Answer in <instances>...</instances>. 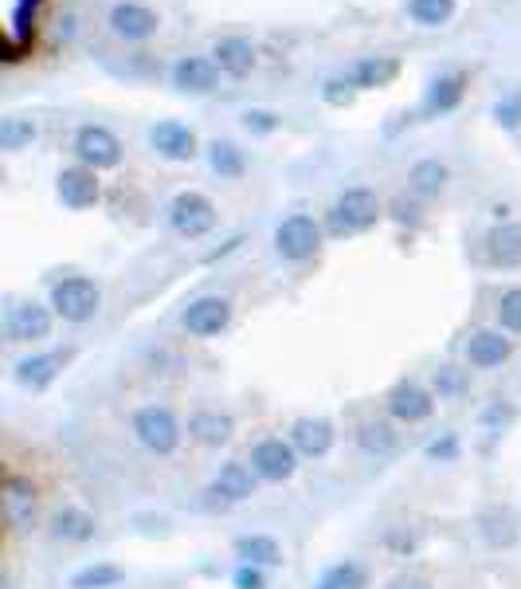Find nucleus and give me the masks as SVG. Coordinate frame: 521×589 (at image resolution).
<instances>
[{"mask_svg": "<svg viewBox=\"0 0 521 589\" xmlns=\"http://www.w3.org/2000/svg\"><path fill=\"white\" fill-rule=\"evenodd\" d=\"M220 67H216L212 55H184V60L173 63V87L177 91H188V94H205L220 84Z\"/></svg>", "mask_w": 521, "mask_h": 589, "instance_id": "22", "label": "nucleus"}, {"mask_svg": "<svg viewBox=\"0 0 521 589\" xmlns=\"http://www.w3.org/2000/svg\"><path fill=\"white\" fill-rule=\"evenodd\" d=\"M48 307L55 310V319L82 326V322H91L94 315L103 310V287H99L91 276H67V280H60L52 287Z\"/></svg>", "mask_w": 521, "mask_h": 589, "instance_id": "2", "label": "nucleus"}, {"mask_svg": "<svg viewBox=\"0 0 521 589\" xmlns=\"http://www.w3.org/2000/svg\"><path fill=\"white\" fill-rule=\"evenodd\" d=\"M334 440H338V433H334V421H326V417H298L290 424V445L298 448V456H307V460L329 456Z\"/></svg>", "mask_w": 521, "mask_h": 589, "instance_id": "17", "label": "nucleus"}, {"mask_svg": "<svg viewBox=\"0 0 521 589\" xmlns=\"http://www.w3.org/2000/svg\"><path fill=\"white\" fill-rule=\"evenodd\" d=\"M169 228L184 240H205L216 228V205L205 193L184 189V193H177L169 201Z\"/></svg>", "mask_w": 521, "mask_h": 589, "instance_id": "4", "label": "nucleus"}, {"mask_svg": "<svg viewBox=\"0 0 521 589\" xmlns=\"http://www.w3.org/2000/svg\"><path fill=\"white\" fill-rule=\"evenodd\" d=\"M317 248H322V225L310 213H290L287 220H278L275 252L287 264H302V259L317 256Z\"/></svg>", "mask_w": 521, "mask_h": 589, "instance_id": "5", "label": "nucleus"}, {"mask_svg": "<svg viewBox=\"0 0 521 589\" xmlns=\"http://www.w3.org/2000/svg\"><path fill=\"white\" fill-rule=\"evenodd\" d=\"M322 99H326L329 106H349L357 99V87H353L349 75H329L326 84H322Z\"/></svg>", "mask_w": 521, "mask_h": 589, "instance_id": "37", "label": "nucleus"}, {"mask_svg": "<svg viewBox=\"0 0 521 589\" xmlns=\"http://www.w3.org/2000/svg\"><path fill=\"white\" fill-rule=\"evenodd\" d=\"M36 135H40V123L28 118V114H4L0 118V150H9V154L28 150L36 142Z\"/></svg>", "mask_w": 521, "mask_h": 589, "instance_id": "30", "label": "nucleus"}, {"mask_svg": "<svg viewBox=\"0 0 521 589\" xmlns=\"http://www.w3.org/2000/svg\"><path fill=\"white\" fill-rule=\"evenodd\" d=\"M380 220V196L365 185H353L329 205L326 213V232L329 236H361Z\"/></svg>", "mask_w": 521, "mask_h": 589, "instance_id": "1", "label": "nucleus"}, {"mask_svg": "<svg viewBox=\"0 0 521 589\" xmlns=\"http://www.w3.org/2000/svg\"><path fill=\"white\" fill-rule=\"evenodd\" d=\"M513 417H518V409H513V405L494 401L491 409L482 413V428H491V433H502V428H506V424H510Z\"/></svg>", "mask_w": 521, "mask_h": 589, "instance_id": "39", "label": "nucleus"}, {"mask_svg": "<svg viewBox=\"0 0 521 589\" xmlns=\"http://www.w3.org/2000/svg\"><path fill=\"white\" fill-rule=\"evenodd\" d=\"M256 491H259L256 468L244 464V460H227V464H220V472H216L212 484H208V496H212L220 507L247 503V499L256 496Z\"/></svg>", "mask_w": 521, "mask_h": 589, "instance_id": "10", "label": "nucleus"}, {"mask_svg": "<svg viewBox=\"0 0 521 589\" xmlns=\"http://www.w3.org/2000/svg\"><path fill=\"white\" fill-rule=\"evenodd\" d=\"M75 157H79V166L114 169V166H122V142H118L114 130H106V126L99 123L79 126V135H75Z\"/></svg>", "mask_w": 521, "mask_h": 589, "instance_id": "9", "label": "nucleus"}, {"mask_svg": "<svg viewBox=\"0 0 521 589\" xmlns=\"http://www.w3.org/2000/svg\"><path fill=\"white\" fill-rule=\"evenodd\" d=\"M55 193H60L63 208H71V213H87V208H94V205H99V196H103L99 169H91V166L60 169V177H55Z\"/></svg>", "mask_w": 521, "mask_h": 589, "instance_id": "13", "label": "nucleus"}, {"mask_svg": "<svg viewBox=\"0 0 521 589\" xmlns=\"http://www.w3.org/2000/svg\"><path fill=\"white\" fill-rule=\"evenodd\" d=\"M498 331L521 334V287L502 291V299H498Z\"/></svg>", "mask_w": 521, "mask_h": 589, "instance_id": "35", "label": "nucleus"}, {"mask_svg": "<svg viewBox=\"0 0 521 589\" xmlns=\"http://www.w3.org/2000/svg\"><path fill=\"white\" fill-rule=\"evenodd\" d=\"M48 535L55 538V542H91L94 535H99V523H94V515L87 511V507H60L52 518H48Z\"/></svg>", "mask_w": 521, "mask_h": 589, "instance_id": "19", "label": "nucleus"}, {"mask_svg": "<svg viewBox=\"0 0 521 589\" xmlns=\"http://www.w3.org/2000/svg\"><path fill=\"white\" fill-rule=\"evenodd\" d=\"M55 310L36 299H12L4 307V338L9 342H43L52 338Z\"/></svg>", "mask_w": 521, "mask_h": 589, "instance_id": "7", "label": "nucleus"}, {"mask_svg": "<svg viewBox=\"0 0 521 589\" xmlns=\"http://www.w3.org/2000/svg\"><path fill=\"white\" fill-rule=\"evenodd\" d=\"M36 515H40V496H36V484L21 476L4 479V518H9L12 530H31L36 527Z\"/></svg>", "mask_w": 521, "mask_h": 589, "instance_id": "16", "label": "nucleus"}, {"mask_svg": "<svg viewBox=\"0 0 521 589\" xmlns=\"http://www.w3.org/2000/svg\"><path fill=\"white\" fill-rule=\"evenodd\" d=\"M408 16L419 28H440L455 16V0H408Z\"/></svg>", "mask_w": 521, "mask_h": 589, "instance_id": "33", "label": "nucleus"}, {"mask_svg": "<svg viewBox=\"0 0 521 589\" xmlns=\"http://www.w3.org/2000/svg\"><path fill=\"white\" fill-rule=\"evenodd\" d=\"M455 456H459V436H455V433L440 436V440H431V445H428V460H440V464H451Z\"/></svg>", "mask_w": 521, "mask_h": 589, "instance_id": "42", "label": "nucleus"}, {"mask_svg": "<svg viewBox=\"0 0 521 589\" xmlns=\"http://www.w3.org/2000/svg\"><path fill=\"white\" fill-rule=\"evenodd\" d=\"M244 126L251 130V135H275L278 130V114L275 111H247L244 114Z\"/></svg>", "mask_w": 521, "mask_h": 589, "instance_id": "40", "label": "nucleus"}, {"mask_svg": "<svg viewBox=\"0 0 521 589\" xmlns=\"http://www.w3.org/2000/svg\"><path fill=\"white\" fill-rule=\"evenodd\" d=\"M235 559L247 562V566L275 569L287 562V554H283V542L275 535H244L235 538Z\"/></svg>", "mask_w": 521, "mask_h": 589, "instance_id": "26", "label": "nucleus"}, {"mask_svg": "<svg viewBox=\"0 0 521 589\" xmlns=\"http://www.w3.org/2000/svg\"><path fill=\"white\" fill-rule=\"evenodd\" d=\"M431 385H435V397H440V401H455V397H463V393L470 389V370H463V366H443V370H435Z\"/></svg>", "mask_w": 521, "mask_h": 589, "instance_id": "34", "label": "nucleus"}, {"mask_svg": "<svg viewBox=\"0 0 521 589\" xmlns=\"http://www.w3.org/2000/svg\"><path fill=\"white\" fill-rule=\"evenodd\" d=\"M447 181H451V169L443 166L440 157H424V162H416L408 174L412 193H419V196H440L443 189H447Z\"/></svg>", "mask_w": 521, "mask_h": 589, "instance_id": "29", "label": "nucleus"}, {"mask_svg": "<svg viewBox=\"0 0 521 589\" xmlns=\"http://www.w3.org/2000/svg\"><path fill=\"white\" fill-rule=\"evenodd\" d=\"M326 574L338 581L341 589H368V569L361 566V562H353V559L338 562V566H329Z\"/></svg>", "mask_w": 521, "mask_h": 589, "instance_id": "36", "label": "nucleus"}, {"mask_svg": "<svg viewBox=\"0 0 521 589\" xmlns=\"http://www.w3.org/2000/svg\"><path fill=\"white\" fill-rule=\"evenodd\" d=\"M130 428H133V436H138V445L154 456H173L177 448H181V436H184L177 413L173 409H165V405H145V409H138Z\"/></svg>", "mask_w": 521, "mask_h": 589, "instance_id": "3", "label": "nucleus"}, {"mask_svg": "<svg viewBox=\"0 0 521 589\" xmlns=\"http://www.w3.org/2000/svg\"><path fill=\"white\" fill-rule=\"evenodd\" d=\"M71 362V350H40V354H28L21 362L12 366V382L21 385V389L31 393H43L48 385L60 382L63 366Z\"/></svg>", "mask_w": 521, "mask_h": 589, "instance_id": "11", "label": "nucleus"}, {"mask_svg": "<svg viewBox=\"0 0 521 589\" xmlns=\"http://www.w3.org/2000/svg\"><path fill=\"white\" fill-rule=\"evenodd\" d=\"M232 586L235 589H266V569L239 562V566H235V574H232Z\"/></svg>", "mask_w": 521, "mask_h": 589, "instance_id": "38", "label": "nucleus"}, {"mask_svg": "<svg viewBox=\"0 0 521 589\" xmlns=\"http://www.w3.org/2000/svg\"><path fill=\"white\" fill-rule=\"evenodd\" d=\"M149 145H154L165 162H193L196 157V135L184 123H177V118L157 123L149 130Z\"/></svg>", "mask_w": 521, "mask_h": 589, "instance_id": "18", "label": "nucleus"}, {"mask_svg": "<svg viewBox=\"0 0 521 589\" xmlns=\"http://www.w3.org/2000/svg\"><path fill=\"white\" fill-rule=\"evenodd\" d=\"M126 581V569L114 566V562H91L71 574V589H114Z\"/></svg>", "mask_w": 521, "mask_h": 589, "instance_id": "31", "label": "nucleus"}, {"mask_svg": "<svg viewBox=\"0 0 521 589\" xmlns=\"http://www.w3.org/2000/svg\"><path fill=\"white\" fill-rule=\"evenodd\" d=\"M184 433L200 448H220L235 436V421L232 413H220V409H196L188 417V424H184Z\"/></svg>", "mask_w": 521, "mask_h": 589, "instance_id": "21", "label": "nucleus"}, {"mask_svg": "<svg viewBox=\"0 0 521 589\" xmlns=\"http://www.w3.org/2000/svg\"><path fill=\"white\" fill-rule=\"evenodd\" d=\"M486 259L502 271L521 268V225H494L486 236Z\"/></svg>", "mask_w": 521, "mask_h": 589, "instance_id": "25", "label": "nucleus"}, {"mask_svg": "<svg viewBox=\"0 0 521 589\" xmlns=\"http://www.w3.org/2000/svg\"><path fill=\"white\" fill-rule=\"evenodd\" d=\"M298 448L290 445V436H263L256 448H251V468H256L259 484H287L298 472Z\"/></svg>", "mask_w": 521, "mask_h": 589, "instance_id": "6", "label": "nucleus"}, {"mask_svg": "<svg viewBox=\"0 0 521 589\" xmlns=\"http://www.w3.org/2000/svg\"><path fill=\"white\" fill-rule=\"evenodd\" d=\"M157 28H161V16L154 9L138 4V0H122V4L110 9V31L126 43L149 40V36H157Z\"/></svg>", "mask_w": 521, "mask_h": 589, "instance_id": "14", "label": "nucleus"}, {"mask_svg": "<svg viewBox=\"0 0 521 589\" xmlns=\"http://www.w3.org/2000/svg\"><path fill=\"white\" fill-rule=\"evenodd\" d=\"M212 60L224 75H232V79H244V75L256 72L259 55H256V43L247 40V36H224V40H216Z\"/></svg>", "mask_w": 521, "mask_h": 589, "instance_id": "23", "label": "nucleus"}, {"mask_svg": "<svg viewBox=\"0 0 521 589\" xmlns=\"http://www.w3.org/2000/svg\"><path fill=\"white\" fill-rule=\"evenodd\" d=\"M208 166H212V174H220V177H244V169H247L244 150L232 142H212L208 145Z\"/></svg>", "mask_w": 521, "mask_h": 589, "instance_id": "32", "label": "nucleus"}, {"mask_svg": "<svg viewBox=\"0 0 521 589\" xmlns=\"http://www.w3.org/2000/svg\"><path fill=\"white\" fill-rule=\"evenodd\" d=\"M349 79L357 91H377V87H389L400 75V63L392 55H361V60L349 63Z\"/></svg>", "mask_w": 521, "mask_h": 589, "instance_id": "24", "label": "nucleus"}, {"mask_svg": "<svg viewBox=\"0 0 521 589\" xmlns=\"http://www.w3.org/2000/svg\"><path fill=\"white\" fill-rule=\"evenodd\" d=\"M181 326L193 338H216L232 326V299L224 295H200L181 310Z\"/></svg>", "mask_w": 521, "mask_h": 589, "instance_id": "8", "label": "nucleus"}, {"mask_svg": "<svg viewBox=\"0 0 521 589\" xmlns=\"http://www.w3.org/2000/svg\"><path fill=\"white\" fill-rule=\"evenodd\" d=\"M357 445L365 456H377V460H385V456H392L400 448V433L392 428L389 421H365L357 428Z\"/></svg>", "mask_w": 521, "mask_h": 589, "instance_id": "28", "label": "nucleus"}, {"mask_svg": "<svg viewBox=\"0 0 521 589\" xmlns=\"http://www.w3.org/2000/svg\"><path fill=\"white\" fill-rule=\"evenodd\" d=\"M463 91H467V75L451 72V75H440V79H431L428 94H424V114L435 118V114H447L459 106Z\"/></svg>", "mask_w": 521, "mask_h": 589, "instance_id": "27", "label": "nucleus"}, {"mask_svg": "<svg viewBox=\"0 0 521 589\" xmlns=\"http://www.w3.org/2000/svg\"><path fill=\"white\" fill-rule=\"evenodd\" d=\"M385 405H389L392 421L419 424V421H428V417L435 413V393H431L428 385H419V382H412V377H404V382H396L389 389Z\"/></svg>", "mask_w": 521, "mask_h": 589, "instance_id": "12", "label": "nucleus"}, {"mask_svg": "<svg viewBox=\"0 0 521 589\" xmlns=\"http://www.w3.org/2000/svg\"><path fill=\"white\" fill-rule=\"evenodd\" d=\"M494 118H498L506 130H518L521 126V94H510V99H502L498 106H494Z\"/></svg>", "mask_w": 521, "mask_h": 589, "instance_id": "41", "label": "nucleus"}, {"mask_svg": "<svg viewBox=\"0 0 521 589\" xmlns=\"http://www.w3.org/2000/svg\"><path fill=\"white\" fill-rule=\"evenodd\" d=\"M314 589H341L338 586V581H334V578H329V574H322V578H317V586Z\"/></svg>", "mask_w": 521, "mask_h": 589, "instance_id": "44", "label": "nucleus"}, {"mask_svg": "<svg viewBox=\"0 0 521 589\" xmlns=\"http://www.w3.org/2000/svg\"><path fill=\"white\" fill-rule=\"evenodd\" d=\"M513 354V338L506 331H474L467 338V366L470 370H498L502 362H510Z\"/></svg>", "mask_w": 521, "mask_h": 589, "instance_id": "15", "label": "nucleus"}, {"mask_svg": "<svg viewBox=\"0 0 521 589\" xmlns=\"http://www.w3.org/2000/svg\"><path fill=\"white\" fill-rule=\"evenodd\" d=\"M385 589H431V581L419 578V574H400V578H392Z\"/></svg>", "mask_w": 521, "mask_h": 589, "instance_id": "43", "label": "nucleus"}, {"mask_svg": "<svg viewBox=\"0 0 521 589\" xmlns=\"http://www.w3.org/2000/svg\"><path fill=\"white\" fill-rule=\"evenodd\" d=\"M479 535H482V542H486V547H494V550L513 547V542H518V535H521L518 511H513V507H506V503L486 507V511L479 515Z\"/></svg>", "mask_w": 521, "mask_h": 589, "instance_id": "20", "label": "nucleus"}]
</instances>
